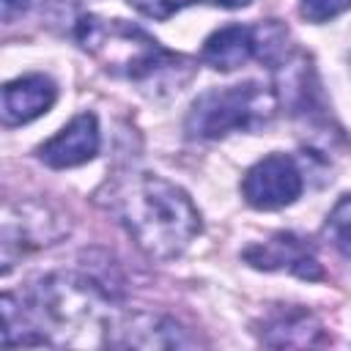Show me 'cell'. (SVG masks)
<instances>
[{
  "mask_svg": "<svg viewBox=\"0 0 351 351\" xmlns=\"http://www.w3.org/2000/svg\"><path fill=\"white\" fill-rule=\"evenodd\" d=\"M112 332L118 337H107L110 346H137V348H167V346H186L189 340L181 337L178 326L167 318H151V315H132L123 318Z\"/></svg>",
  "mask_w": 351,
  "mask_h": 351,
  "instance_id": "cell-10",
  "label": "cell"
},
{
  "mask_svg": "<svg viewBox=\"0 0 351 351\" xmlns=\"http://www.w3.org/2000/svg\"><path fill=\"white\" fill-rule=\"evenodd\" d=\"M258 55V25H225L203 44V60L219 71H233Z\"/></svg>",
  "mask_w": 351,
  "mask_h": 351,
  "instance_id": "cell-8",
  "label": "cell"
},
{
  "mask_svg": "<svg viewBox=\"0 0 351 351\" xmlns=\"http://www.w3.org/2000/svg\"><path fill=\"white\" fill-rule=\"evenodd\" d=\"M118 208L137 247L156 261L181 255L200 233V214L189 195L159 176L132 178L118 195Z\"/></svg>",
  "mask_w": 351,
  "mask_h": 351,
  "instance_id": "cell-1",
  "label": "cell"
},
{
  "mask_svg": "<svg viewBox=\"0 0 351 351\" xmlns=\"http://www.w3.org/2000/svg\"><path fill=\"white\" fill-rule=\"evenodd\" d=\"M99 151V123L93 112H80L71 118L52 140L38 148V159L55 170L85 165Z\"/></svg>",
  "mask_w": 351,
  "mask_h": 351,
  "instance_id": "cell-6",
  "label": "cell"
},
{
  "mask_svg": "<svg viewBox=\"0 0 351 351\" xmlns=\"http://www.w3.org/2000/svg\"><path fill=\"white\" fill-rule=\"evenodd\" d=\"M211 3L219 8H241V5H250L252 0H211Z\"/></svg>",
  "mask_w": 351,
  "mask_h": 351,
  "instance_id": "cell-15",
  "label": "cell"
},
{
  "mask_svg": "<svg viewBox=\"0 0 351 351\" xmlns=\"http://www.w3.org/2000/svg\"><path fill=\"white\" fill-rule=\"evenodd\" d=\"M324 233L335 250H340L346 258H351V192L343 195L337 200V206L329 211Z\"/></svg>",
  "mask_w": 351,
  "mask_h": 351,
  "instance_id": "cell-11",
  "label": "cell"
},
{
  "mask_svg": "<svg viewBox=\"0 0 351 351\" xmlns=\"http://www.w3.org/2000/svg\"><path fill=\"white\" fill-rule=\"evenodd\" d=\"M274 110L277 96L261 82L211 88L192 101V110L186 115V134L217 140L230 132H250L269 123Z\"/></svg>",
  "mask_w": 351,
  "mask_h": 351,
  "instance_id": "cell-3",
  "label": "cell"
},
{
  "mask_svg": "<svg viewBox=\"0 0 351 351\" xmlns=\"http://www.w3.org/2000/svg\"><path fill=\"white\" fill-rule=\"evenodd\" d=\"M195 0H129L132 8H137L140 14L151 16V19H170L176 11L192 5Z\"/></svg>",
  "mask_w": 351,
  "mask_h": 351,
  "instance_id": "cell-13",
  "label": "cell"
},
{
  "mask_svg": "<svg viewBox=\"0 0 351 351\" xmlns=\"http://www.w3.org/2000/svg\"><path fill=\"white\" fill-rule=\"evenodd\" d=\"M244 261L252 263L255 269H266V271H288L296 274L302 280H321L324 269L313 252V247L288 230H280L274 236H269L261 244H252L244 250Z\"/></svg>",
  "mask_w": 351,
  "mask_h": 351,
  "instance_id": "cell-5",
  "label": "cell"
},
{
  "mask_svg": "<svg viewBox=\"0 0 351 351\" xmlns=\"http://www.w3.org/2000/svg\"><path fill=\"white\" fill-rule=\"evenodd\" d=\"M58 88L49 77L44 74H27L3 88V123L5 126H19L27 123L38 115H44L55 104Z\"/></svg>",
  "mask_w": 351,
  "mask_h": 351,
  "instance_id": "cell-7",
  "label": "cell"
},
{
  "mask_svg": "<svg viewBox=\"0 0 351 351\" xmlns=\"http://www.w3.org/2000/svg\"><path fill=\"white\" fill-rule=\"evenodd\" d=\"M77 41L110 74L140 85L162 82L165 77H173L178 69L186 66L181 55L165 49L143 27L123 19H104L88 14L77 22Z\"/></svg>",
  "mask_w": 351,
  "mask_h": 351,
  "instance_id": "cell-2",
  "label": "cell"
},
{
  "mask_svg": "<svg viewBox=\"0 0 351 351\" xmlns=\"http://www.w3.org/2000/svg\"><path fill=\"white\" fill-rule=\"evenodd\" d=\"M27 8V0H3V19L11 22L16 14H22Z\"/></svg>",
  "mask_w": 351,
  "mask_h": 351,
  "instance_id": "cell-14",
  "label": "cell"
},
{
  "mask_svg": "<svg viewBox=\"0 0 351 351\" xmlns=\"http://www.w3.org/2000/svg\"><path fill=\"white\" fill-rule=\"evenodd\" d=\"M304 189V178L299 165L285 156V154H269L261 162H255L244 181H241V192L244 200L252 208L261 211H271V208H282L291 206Z\"/></svg>",
  "mask_w": 351,
  "mask_h": 351,
  "instance_id": "cell-4",
  "label": "cell"
},
{
  "mask_svg": "<svg viewBox=\"0 0 351 351\" xmlns=\"http://www.w3.org/2000/svg\"><path fill=\"white\" fill-rule=\"evenodd\" d=\"M348 8H351V0H302V16H307L310 22L335 19Z\"/></svg>",
  "mask_w": 351,
  "mask_h": 351,
  "instance_id": "cell-12",
  "label": "cell"
},
{
  "mask_svg": "<svg viewBox=\"0 0 351 351\" xmlns=\"http://www.w3.org/2000/svg\"><path fill=\"white\" fill-rule=\"evenodd\" d=\"M261 340L266 346H315L324 340L321 324L313 313L299 307H280L263 321Z\"/></svg>",
  "mask_w": 351,
  "mask_h": 351,
  "instance_id": "cell-9",
  "label": "cell"
}]
</instances>
